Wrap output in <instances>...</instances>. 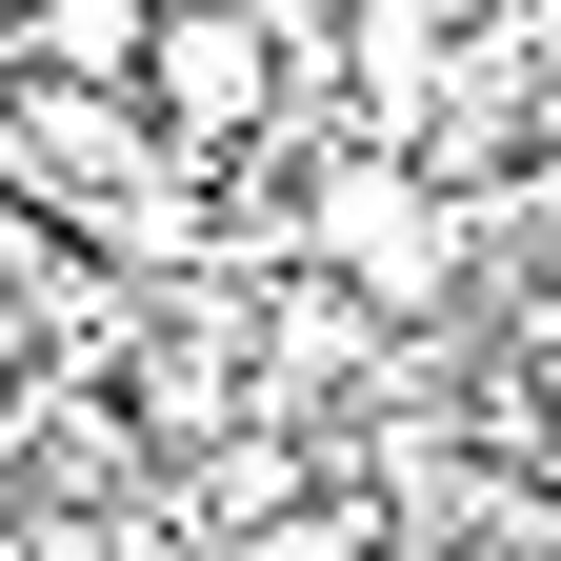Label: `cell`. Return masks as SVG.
Wrapping results in <instances>:
<instances>
[{"label": "cell", "instance_id": "obj_1", "mask_svg": "<svg viewBox=\"0 0 561 561\" xmlns=\"http://www.w3.org/2000/svg\"><path fill=\"white\" fill-rule=\"evenodd\" d=\"M301 21H362V0H301Z\"/></svg>", "mask_w": 561, "mask_h": 561}]
</instances>
